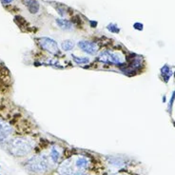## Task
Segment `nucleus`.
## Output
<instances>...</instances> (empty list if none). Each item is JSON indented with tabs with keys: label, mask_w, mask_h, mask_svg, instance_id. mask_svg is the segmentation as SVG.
<instances>
[{
	"label": "nucleus",
	"mask_w": 175,
	"mask_h": 175,
	"mask_svg": "<svg viewBox=\"0 0 175 175\" xmlns=\"http://www.w3.org/2000/svg\"><path fill=\"white\" fill-rule=\"evenodd\" d=\"M134 27V29H136V30H143V24L141 23H135L133 25Z\"/></svg>",
	"instance_id": "16"
},
{
	"label": "nucleus",
	"mask_w": 175,
	"mask_h": 175,
	"mask_svg": "<svg viewBox=\"0 0 175 175\" xmlns=\"http://www.w3.org/2000/svg\"><path fill=\"white\" fill-rule=\"evenodd\" d=\"M97 59L100 62L107 63V64H114L116 66H121L125 63L124 57L118 52H110V51H105L102 52L98 55Z\"/></svg>",
	"instance_id": "4"
},
{
	"label": "nucleus",
	"mask_w": 175,
	"mask_h": 175,
	"mask_svg": "<svg viewBox=\"0 0 175 175\" xmlns=\"http://www.w3.org/2000/svg\"><path fill=\"white\" fill-rule=\"evenodd\" d=\"M56 24L60 27L62 30H70L73 29V23L70 21L67 20V19H62V18H57L55 20Z\"/></svg>",
	"instance_id": "8"
},
{
	"label": "nucleus",
	"mask_w": 175,
	"mask_h": 175,
	"mask_svg": "<svg viewBox=\"0 0 175 175\" xmlns=\"http://www.w3.org/2000/svg\"><path fill=\"white\" fill-rule=\"evenodd\" d=\"M89 166L91 161L88 157L83 155L71 156L63 161L58 167L57 171L60 175H80L85 174Z\"/></svg>",
	"instance_id": "1"
},
{
	"label": "nucleus",
	"mask_w": 175,
	"mask_h": 175,
	"mask_svg": "<svg viewBox=\"0 0 175 175\" xmlns=\"http://www.w3.org/2000/svg\"><path fill=\"white\" fill-rule=\"evenodd\" d=\"M11 154L15 157H23L28 155L33 149V142L26 137L13 138L8 144Z\"/></svg>",
	"instance_id": "2"
},
{
	"label": "nucleus",
	"mask_w": 175,
	"mask_h": 175,
	"mask_svg": "<svg viewBox=\"0 0 175 175\" xmlns=\"http://www.w3.org/2000/svg\"><path fill=\"white\" fill-rule=\"evenodd\" d=\"M62 49L66 52H69V51H71L74 48V41L73 40H65V41L62 42V45H61Z\"/></svg>",
	"instance_id": "12"
},
{
	"label": "nucleus",
	"mask_w": 175,
	"mask_h": 175,
	"mask_svg": "<svg viewBox=\"0 0 175 175\" xmlns=\"http://www.w3.org/2000/svg\"><path fill=\"white\" fill-rule=\"evenodd\" d=\"M161 73H162V75H163V77H164V79H165L166 82L168 81L169 77H170V76H171V74H172V71H171V70H170V68H169V67H168V65L164 66L163 68L161 69Z\"/></svg>",
	"instance_id": "11"
},
{
	"label": "nucleus",
	"mask_w": 175,
	"mask_h": 175,
	"mask_svg": "<svg viewBox=\"0 0 175 175\" xmlns=\"http://www.w3.org/2000/svg\"><path fill=\"white\" fill-rule=\"evenodd\" d=\"M13 0H3V2L4 3H6V4H9V3H11V2H12Z\"/></svg>",
	"instance_id": "17"
},
{
	"label": "nucleus",
	"mask_w": 175,
	"mask_h": 175,
	"mask_svg": "<svg viewBox=\"0 0 175 175\" xmlns=\"http://www.w3.org/2000/svg\"><path fill=\"white\" fill-rule=\"evenodd\" d=\"M0 132H2L9 136L12 132V126L10 124H8L7 122H5L4 120L0 119Z\"/></svg>",
	"instance_id": "9"
},
{
	"label": "nucleus",
	"mask_w": 175,
	"mask_h": 175,
	"mask_svg": "<svg viewBox=\"0 0 175 175\" xmlns=\"http://www.w3.org/2000/svg\"><path fill=\"white\" fill-rule=\"evenodd\" d=\"M50 158L54 164H57L60 158V152L57 150L56 147H52L50 151Z\"/></svg>",
	"instance_id": "10"
},
{
	"label": "nucleus",
	"mask_w": 175,
	"mask_h": 175,
	"mask_svg": "<svg viewBox=\"0 0 175 175\" xmlns=\"http://www.w3.org/2000/svg\"><path fill=\"white\" fill-rule=\"evenodd\" d=\"M7 137H8V135H6V134H4L2 132H0V144L5 143L6 140H7Z\"/></svg>",
	"instance_id": "15"
},
{
	"label": "nucleus",
	"mask_w": 175,
	"mask_h": 175,
	"mask_svg": "<svg viewBox=\"0 0 175 175\" xmlns=\"http://www.w3.org/2000/svg\"><path fill=\"white\" fill-rule=\"evenodd\" d=\"M80 175H87V174H80Z\"/></svg>",
	"instance_id": "18"
},
{
	"label": "nucleus",
	"mask_w": 175,
	"mask_h": 175,
	"mask_svg": "<svg viewBox=\"0 0 175 175\" xmlns=\"http://www.w3.org/2000/svg\"><path fill=\"white\" fill-rule=\"evenodd\" d=\"M73 61L78 65H83V64H87L89 62V59L88 57H78L76 55H73Z\"/></svg>",
	"instance_id": "13"
},
{
	"label": "nucleus",
	"mask_w": 175,
	"mask_h": 175,
	"mask_svg": "<svg viewBox=\"0 0 175 175\" xmlns=\"http://www.w3.org/2000/svg\"><path fill=\"white\" fill-rule=\"evenodd\" d=\"M26 168L30 172L43 173L46 172L50 168L48 157L46 155H35L33 156L26 162Z\"/></svg>",
	"instance_id": "3"
},
{
	"label": "nucleus",
	"mask_w": 175,
	"mask_h": 175,
	"mask_svg": "<svg viewBox=\"0 0 175 175\" xmlns=\"http://www.w3.org/2000/svg\"><path fill=\"white\" fill-rule=\"evenodd\" d=\"M25 3H26L25 5L27 6V8H28V10L30 13L34 15V13L38 12L40 6L36 0H26Z\"/></svg>",
	"instance_id": "7"
},
{
	"label": "nucleus",
	"mask_w": 175,
	"mask_h": 175,
	"mask_svg": "<svg viewBox=\"0 0 175 175\" xmlns=\"http://www.w3.org/2000/svg\"><path fill=\"white\" fill-rule=\"evenodd\" d=\"M78 47L81 49L84 52L88 53V54H95L98 51L97 45L91 41H85V40H83V41H79Z\"/></svg>",
	"instance_id": "6"
},
{
	"label": "nucleus",
	"mask_w": 175,
	"mask_h": 175,
	"mask_svg": "<svg viewBox=\"0 0 175 175\" xmlns=\"http://www.w3.org/2000/svg\"><path fill=\"white\" fill-rule=\"evenodd\" d=\"M37 41H38L39 46L41 47L43 50L47 51L48 52L52 53V54H57L58 52H59V48H58L57 42L50 37H40Z\"/></svg>",
	"instance_id": "5"
},
{
	"label": "nucleus",
	"mask_w": 175,
	"mask_h": 175,
	"mask_svg": "<svg viewBox=\"0 0 175 175\" xmlns=\"http://www.w3.org/2000/svg\"><path fill=\"white\" fill-rule=\"evenodd\" d=\"M107 30H110L111 33H119V29L115 25H113V24H110V25L107 26Z\"/></svg>",
	"instance_id": "14"
}]
</instances>
